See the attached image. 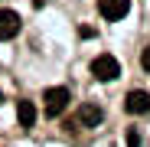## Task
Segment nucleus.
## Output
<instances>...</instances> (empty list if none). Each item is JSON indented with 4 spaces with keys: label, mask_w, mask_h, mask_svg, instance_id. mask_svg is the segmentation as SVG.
Segmentation results:
<instances>
[{
    "label": "nucleus",
    "mask_w": 150,
    "mask_h": 147,
    "mask_svg": "<svg viewBox=\"0 0 150 147\" xmlns=\"http://www.w3.org/2000/svg\"><path fill=\"white\" fill-rule=\"evenodd\" d=\"M16 121H20V128H33V124H36V108H33V102H16Z\"/></svg>",
    "instance_id": "obj_6"
},
{
    "label": "nucleus",
    "mask_w": 150,
    "mask_h": 147,
    "mask_svg": "<svg viewBox=\"0 0 150 147\" xmlns=\"http://www.w3.org/2000/svg\"><path fill=\"white\" fill-rule=\"evenodd\" d=\"M91 75L98 82H114V79H121V62L114 56H95L91 59Z\"/></svg>",
    "instance_id": "obj_1"
},
{
    "label": "nucleus",
    "mask_w": 150,
    "mask_h": 147,
    "mask_svg": "<svg viewBox=\"0 0 150 147\" xmlns=\"http://www.w3.org/2000/svg\"><path fill=\"white\" fill-rule=\"evenodd\" d=\"M101 118H105V114H101V108H98V105H91V102L79 111V121H82L85 128H98V124H101Z\"/></svg>",
    "instance_id": "obj_7"
},
{
    "label": "nucleus",
    "mask_w": 150,
    "mask_h": 147,
    "mask_svg": "<svg viewBox=\"0 0 150 147\" xmlns=\"http://www.w3.org/2000/svg\"><path fill=\"white\" fill-rule=\"evenodd\" d=\"M98 10L105 20H124L131 10V0H98Z\"/></svg>",
    "instance_id": "obj_4"
},
{
    "label": "nucleus",
    "mask_w": 150,
    "mask_h": 147,
    "mask_svg": "<svg viewBox=\"0 0 150 147\" xmlns=\"http://www.w3.org/2000/svg\"><path fill=\"white\" fill-rule=\"evenodd\" d=\"M124 111H127V114H147L150 111V95L140 92V88L127 92V98H124Z\"/></svg>",
    "instance_id": "obj_3"
},
{
    "label": "nucleus",
    "mask_w": 150,
    "mask_h": 147,
    "mask_svg": "<svg viewBox=\"0 0 150 147\" xmlns=\"http://www.w3.org/2000/svg\"><path fill=\"white\" fill-rule=\"evenodd\" d=\"M127 147H140V134L137 131H127Z\"/></svg>",
    "instance_id": "obj_8"
},
{
    "label": "nucleus",
    "mask_w": 150,
    "mask_h": 147,
    "mask_svg": "<svg viewBox=\"0 0 150 147\" xmlns=\"http://www.w3.org/2000/svg\"><path fill=\"white\" fill-rule=\"evenodd\" d=\"M140 65H144V69H147V72H150V46H147V49H144V56H140Z\"/></svg>",
    "instance_id": "obj_9"
},
{
    "label": "nucleus",
    "mask_w": 150,
    "mask_h": 147,
    "mask_svg": "<svg viewBox=\"0 0 150 147\" xmlns=\"http://www.w3.org/2000/svg\"><path fill=\"white\" fill-rule=\"evenodd\" d=\"M20 33V13H13V10H0V39H13Z\"/></svg>",
    "instance_id": "obj_5"
},
{
    "label": "nucleus",
    "mask_w": 150,
    "mask_h": 147,
    "mask_svg": "<svg viewBox=\"0 0 150 147\" xmlns=\"http://www.w3.org/2000/svg\"><path fill=\"white\" fill-rule=\"evenodd\" d=\"M42 102H46V114L49 118H59L65 108H69V102H72V95H69V88H62V85H56V88H46V95H42Z\"/></svg>",
    "instance_id": "obj_2"
}]
</instances>
